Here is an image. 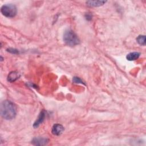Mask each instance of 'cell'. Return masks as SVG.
I'll return each mask as SVG.
<instances>
[{
    "instance_id": "cell-1",
    "label": "cell",
    "mask_w": 146,
    "mask_h": 146,
    "mask_svg": "<svg viewBox=\"0 0 146 146\" xmlns=\"http://www.w3.org/2000/svg\"><path fill=\"white\" fill-rule=\"evenodd\" d=\"M1 115L6 120L14 119L17 114L15 105L10 100H4L1 104Z\"/></svg>"
},
{
    "instance_id": "cell-3",
    "label": "cell",
    "mask_w": 146,
    "mask_h": 146,
    "mask_svg": "<svg viewBox=\"0 0 146 146\" xmlns=\"http://www.w3.org/2000/svg\"><path fill=\"white\" fill-rule=\"evenodd\" d=\"M1 11L3 15L8 18H13L16 15L17 9L13 4H5L1 7Z\"/></svg>"
},
{
    "instance_id": "cell-10",
    "label": "cell",
    "mask_w": 146,
    "mask_h": 146,
    "mask_svg": "<svg viewBox=\"0 0 146 146\" xmlns=\"http://www.w3.org/2000/svg\"><path fill=\"white\" fill-rule=\"evenodd\" d=\"M137 42L140 44L144 46L145 44V35H139L136 38Z\"/></svg>"
},
{
    "instance_id": "cell-11",
    "label": "cell",
    "mask_w": 146,
    "mask_h": 146,
    "mask_svg": "<svg viewBox=\"0 0 146 146\" xmlns=\"http://www.w3.org/2000/svg\"><path fill=\"white\" fill-rule=\"evenodd\" d=\"M72 81L73 82L75 83H81V84H84V82L79 78V77H76V76H74L72 79Z\"/></svg>"
},
{
    "instance_id": "cell-2",
    "label": "cell",
    "mask_w": 146,
    "mask_h": 146,
    "mask_svg": "<svg viewBox=\"0 0 146 146\" xmlns=\"http://www.w3.org/2000/svg\"><path fill=\"white\" fill-rule=\"evenodd\" d=\"M63 40L66 44L70 46H75L80 43L78 35L71 29H67L64 31Z\"/></svg>"
},
{
    "instance_id": "cell-4",
    "label": "cell",
    "mask_w": 146,
    "mask_h": 146,
    "mask_svg": "<svg viewBox=\"0 0 146 146\" xmlns=\"http://www.w3.org/2000/svg\"><path fill=\"white\" fill-rule=\"evenodd\" d=\"M48 142V140L46 138L43 137H34L31 143L35 145H46Z\"/></svg>"
},
{
    "instance_id": "cell-6",
    "label": "cell",
    "mask_w": 146,
    "mask_h": 146,
    "mask_svg": "<svg viewBox=\"0 0 146 146\" xmlns=\"http://www.w3.org/2000/svg\"><path fill=\"white\" fill-rule=\"evenodd\" d=\"M45 117H46V112L44 111H41L40 113H39L38 118L36 119V121L34 122V123L33 124V127L35 128L39 127V125L44 121Z\"/></svg>"
},
{
    "instance_id": "cell-9",
    "label": "cell",
    "mask_w": 146,
    "mask_h": 146,
    "mask_svg": "<svg viewBox=\"0 0 146 146\" xmlns=\"http://www.w3.org/2000/svg\"><path fill=\"white\" fill-rule=\"evenodd\" d=\"M140 55V53L139 52H132L128 54L126 56V58L128 60L132 61L135 60L139 58Z\"/></svg>"
},
{
    "instance_id": "cell-8",
    "label": "cell",
    "mask_w": 146,
    "mask_h": 146,
    "mask_svg": "<svg viewBox=\"0 0 146 146\" xmlns=\"http://www.w3.org/2000/svg\"><path fill=\"white\" fill-rule=\"evenodd\" d=\"M20 77V74L19 72L16 71H12L10 72L7 76V80L10 82H15Z\"/></svg>"
},
{
    "instance_id": "cell-12",
    "label": "cell",
    "mask_w": 146,
    "mask_h": 146,
    "mask_svg": "<svg viewBox=\"0 0 146 146\" xmlns=\"http://www.w3.org/2000/svg\"><path fill=\"white\" fill-rule=\"evenodd\" d=\"M7 51L9 52H11L12 54H18L19 52V51L17 50H16L15 48H10L9 49H7Z\"/></svg>"
},
{
    "instance_id": "cell-13",
    "label": "cell",
    "mask_w": 146,
    "mask_h": 146,
    "mask_svg": "<svg viewBox=\"0 0 146 146\" xmlns=\"http://www.w3.org/2000/svg\"><path fill=\"white\" fill-rule=\"evenodd\" d=\"M86 19H87V20H91L92 16L90 14H87L86 15Z\"/></svg>"
},
{
    "instance_id": "cell-7",
    "label": "cell",
    "mask_w": 146,
    "mask_h": 146,
    "mask_svg": "<svg viewBox=\"0 0 146 146\" xmlns=\"http://www.w3.org/2000/svg\"><path fill=\"white\" fill-rule=\"evenodd\" d=\"M106 1H88L86 2L87 6L90 7H98L104 5Z\"/></svg>"
},
{
    "instance_id": "cell-5",
    "label": "cell",
    "mask_w": 146,
    "mask_h": 146,
    "mask_svg": "<svg viewBox=\"0 0 146 146\" xmlns=\"http://www.w3.org/2000/svg\"><path fill=\"white\" fill-rule=\"evenodd\" d=\"M64 131V127L63 125L59 124H55L52 128V133L56 136L60 135Z\"/></svg>"
}]
</instances>
